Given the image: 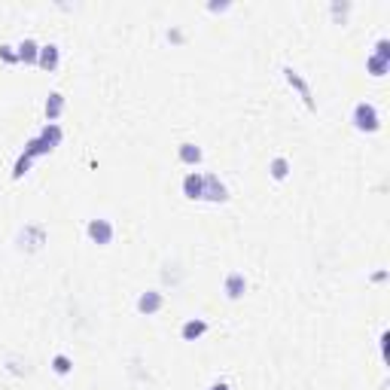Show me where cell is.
I'll return each instance as SVG.
<instances>
[{
    "label": "cell",
    "mask_w": 390,
    "mask_h": 390,
    "mask_svg": "<svg viewBox=\"0 0 390 390\" xmlns=\"http://www.w3.org/2000/svg\"><path fill=\"white\" fill-rule=\"evenodd\" d=\"M61 137H64L61 126H58V122H46V126L40 128V135H34L28 144H24L22 153L28 156V159H43V156L55 153V147L61 144Z\"/></svg>",
    "instance_id": "1"
},
{
    "label": "cell",
    "mask_w": 390,
    "mask_h": 390,
    "mask_svg": "<svg viewBox=\"0 0 390 390\" xmlns=\"http://www.w3.org/2000/svg\"><path fill=\"white\" fill-rule=\"evenodd\" d=\"M351 126H354L357 131H363V135H375V131H381V113H378V107L372 104V101L354 104V110H351Z\"/></svg>",
    "instance_id": "2"
},
{
    "label": "cell",
    "mask_w": 390,
    "mask_h": 390,
    "mask_svg": "<svg viewBox=\"0 0 390 390\" xmlns=\"http://www.w3.org/2000/svg\"><path fill=\"white\" fill-rule=\"evenodd\" d=\"M49 241V232L43 223H24L19 229V235H15V247H19L22 253H37L43 250V244Z\"/></svg>",
    "instance_id": "3"
},
{
    "label": "cell",
    "mask_w": 390,
    "mask_h": 390,
    "mask_svg": "<svg viewBox=\"0 0 390 390\" xmlns=\"http://www.w3.org/2000/svg\"><path fill=\"white\" fill-rule=\"evenodd\" d=\"M280 73H284V80H287V86L293 89V92L302 98V104L308 107V110L314 113L317 110V101H314V92H311V82L302 77V73H299L296 68H290V64H284V68H280Z\"/></svg>",
    "instance_id": "4"
},
{
    "label": "cell",
    "mask_w": 390,
    "mask_h": 390,
    "mask_svg": "<svg viewBox=\"0 0 390 390\" xmlns=\"http://www.w3.org/2000/svg\"><path fill=\"white\" fill-rule=\"evenodd\" d=\"M86 235H89V241L98 244V247H110L113 238H116V226L107 217H95V220L86 223Z\"/></svg>",
    "instance_id": "5"
},
{
    "label": "cell",
    "mask_w": 390,
    "mask_h": 390,
    "mask_svg": "<svg viewBox=\"0 0 390 390\" xmlns=\"http://www.w3.org/2000/svg\"><path fill=\"white\" fill-rule=\"evenodd\" d=\"M202 202H211V204H226L229 202V186L220 180V174H204Z\"/></svg>",
    "instance_id": "6"
},
{
    "label": "cell",
    "mask_w": 390,
    "mask_h": 390,
    "mask_svg": "<svg viewBox=\"0 0 390 390\" xmlns=\"http://www.w3.org/2000/svg\"><path fill=\"white\" fill-rule=\"evenodd\" d=\"M162 308H165L162 290H144V293L137 296V314H144V317H153V314H159Z\"/></svg>",
    "instance_id": "7"
},
{
    "label": "cell",
    "mask_w": 390,
    "mask_h": 390,
    "mask_svg": "<svg viewBox=\"0 0 390 390\" xmlns=\"http://www.w3.org/2000/svg\"><path fill=\"white\" fill-rule=\"evenodd\" d=\"M223 293H226L229 302H238V299H244V293H247L244 271H229V275L223 278Z\"/></svg>",
    "instance_id": "8"
},
{
    "label": "cell",
    "mask_w": 390,
    "mask_h": 390,
    "mask_svg": "<svg viewBox=\"0 0 390 390\" xmlns=\"http://www.w3.org/2000/svg\"><path fill=\"white\" fill-rule=\"evenodd\" d=\"M58 64H61V46H58V43L40 46L37 68H40V70H46V73H52V70H58Z\"/></svg>",
    "instance_id": "9"
},
{
    "label": "cell",
    "mask_w": 390,
    "mask_h": 390,
    "mask_svg": "<svg viewBox=\"0 0 390 390\" xmlns=\"http://www.w3.org/2000/svg\"><path fill=\"white\" fill-rule=\"evenodd\" d=\"M202 186H204V171H186L183 183H180L183 198H189V202H202Z\"/></svg>",
    "instance_id": "10"
},
{
    "label": "cell",
    "mask_w": 390,
    "mask_h": 390,
    "mask_svg": "<svg viewBox=\"0 0 390 390\" xmlns=\"http://www.w3.org/2000/svg\"><path fill=\"white\" fill-rule=\"evenodd\" d=\"M207 329H211V323L204 317H189L183 327H180V338H183V342H198V338L207 336Z\"/></svg>",
    "instance_id": "11"
},
{
    "label": "cell",
    "mask_w": 390,
    "mask_h": 390,
    "mask_svg": "<svg viewBox=\"0 0 390 390\" xmlns=\"http://www.w3.org/2000/svg\"><path fill=\"white\" fill-rule=\"evenodd\" d=\"M177 159L180 165H186V168H198L204 159V153H202V147L193 144V140H183V144L177 147Z\"/></svg>",
    "instance_id": "12"
},
{
    "label": "cell",
    "mask_w": 390,
    "mask_h": 390,
    "mask_svg": "<svg viewBox=\"0 0 390 390\" xmlns=\"http://www.w3.org/2000/svg\"><path fill=\"white\" fill-rule=\"evenodd\" d=\"M15 55H19V64H37L40 58V43L34 37H24L19 46H15Z\"/></svg>",
    "instance_id": "13"
},
{
    "label": "cell",
    "mask_w": 390,
    "mask_h": 390,
    "mask_svg": "<svg viewBox=\"0 0 390 390\" xmlns=\"http://www.w3.org/2000/svg\"><path fill=\"white\" fill-rule=\"evenodd\" d=\"M43 113H46V122H58L64 113V95L61 92H49L46 104H43Z\"/></svg>",
    "instance_id": "14"
},
{
    "label": "cell",
    "mask_w": 390,
    "mask_h": 390,
    "mask_svg": "<svg viewBox=\"0 0 390 390\" xmlns=\"http://www.w3.org/2000/svg\"><path fill=\"white\" fill-rule=\"evenodd\" d=\"M290 171H293V165H290L287 156H275V159L269 162V174H271V180H278V183H284V180L290 177Z\"/></svg>",
    "instance_id": "15"
},
{
    "label": "cell",
    "mask_w": 390,
    "mask_h": 390,
    "mask_svg": "<svg viewBox=\"0 0 390 390\" xmlns=\"http://www.w3.org/2000/svg\"><path fill=\"white\" fill-rule=\"evenodd\" d=\"M49 366H52V372H55L58 378H68L70 372H73V360H70L68 354H55L52 360H49Z\"/></svg>",
    "instance_id": "16"
},
{
    "label": "cell",
    "mask_w": 390,
    "mask_h": 390,
    "mask_svg": "<svg viewBox=\"0 0 390 390\" xmlns=\"http://www.w3.org/2000/svg\"><path fill=\"white\" fill-rule=\"evenodd\" d=\"M387 70H390V61H381V58H375V55L366 58V73L369 77L381 80V77H387Z\"/></svg>",
    "instance_id": "17"
},
{
    "label": "cell",
    "mask_w": 390,
    "mask_h": 390,
    "mask_svg": "<svg viewBox=\"0 0 390 390\" xmlns=\"http://www.w3.org/2000/svg\"><path fill=\"white\" fill-rule=\"evenodd\" d=\"M31 165H34V159H28L24 153H19V159H15V165H13V180H22L24 174L31 171Z\"/></svg>",
    "instance_id": "18"
},
{
    "label": "cell",
    "mask_w": 390,
    "mask_h": 390,
    "mask_svg": "<svg viewBox=\"0 0 390 390\" xmlns=\"http://www.w3.org/2000/svg\"><path fill=\"white\" fill-rule=\"evenodd\" d=\"M6 369H10L13 375H24V372H28V360H22L19 354H13V357H6Z\"/></svg>",
    "instance_id": "19"
},
{
    "label": "cell",
    "mask_w": 390,
    "mask_h": 390,
    "mask_svg": "<svg viewBox=\"0 0 390 390\" xmlns=\"http://www.w3.org/2000/svg\"><path fill=\"white\" fill-rule=\"evenodd\" d=\"M165 40H168L171 46H183V40H186V31L180 28V24H171V28L165 31Z\"/></svg>",
    "instance_id": "20"
},
{
    "label": "cell",
    "mask_w": 390,
    "mask_h": 390,
    "mask_svg": "<svg viewBox=\"0 0 390 390\" xmlns=\"http://www.w3.org/2000/svg\"><path fill=\"white\" fill-rule=\"evenodd\" d=\"M375 58H381V61H390V40L387 37H378L375 43V52H372Z\"/></svg>",
    "instance_id": "21"
},
{
    "label": "cell",
    "mask_w": 390,
    "mask_h": 390,
    "mask_svg": "<svg viewBox=\"0 0 390 390\" xmlns=\"http://www.w3.org/2000/svg\"><path fill=\"white\" fill-rule=\"evenodd\" d=\"M0 61H6V64H19L15 46H10V43H0Z\"/></svg>",
    "instance_id": "22"
},
{
    "label": "cell",
    "mask_w": 390,
    "mask_h": 390,
    "mask_svg": "<svg viewBox=\"0 0 390 390\" xmlns=\"http://www.w3.org/2000/svg\"><path fill=\"white\" fill-rule=\"evenodd\" d=\"M329 13H333L336 19H338V15H342V19H345V15L351 13V3H333V6H329Z\"/></svg>",
    "instance_id": "23"
},
{
    "label": "cell",
    "mask_w": 390,
    "mask_h": 390,
    "mask_svg": "<svg viewBox=\"0 0 390 390\" xmlns=\"http://www.w3.org/2000/svg\"><path fill=\"white\" fill-rule=\"evenodd\" d=\"M207 10H211V13H226V10H229V3H211Z\"/></svg>",
    "instance_id": "24"
},
{
    "label": "cell",
    "mask_w": 390,
    "mask_h": 390,
    "mask_svg": "<svg viewBox=\"0 0 390 390\" xmlns=\"http://www.w3.org/2000/svg\"><path fill=\"white\" fill-rule=\"evenodd\" d=\"M207 390H232V387L226 384V381H213V384H211V387H207Z\"/></svg>",
    "instance_id": "25"
},
{
    "label": "cell",
    "mask_w": 390,
    "mask_h": 390,
    "mask_svg": "<svg viewBox=\"0 0 390 390\" xmlns=\"http://www.w3.org/2000/svg\"><path fill=\"white\" fill-rule=\"evenodd\" d=\"M372 280H375V284H381V280H387V271H375V275H372Z\"/></svg>",
    "instance_id": "26"
}]
</instances>
